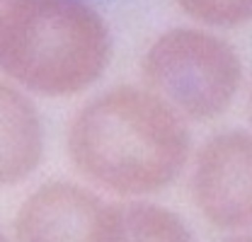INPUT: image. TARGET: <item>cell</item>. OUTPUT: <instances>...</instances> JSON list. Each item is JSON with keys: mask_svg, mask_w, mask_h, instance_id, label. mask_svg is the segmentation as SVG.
I'll return each mask as SVG.
<instances>
[{"mask_svg": "<svg viewBox=\"0 0 252 242\" xmlns=\"http://www.w3.org/2000/svg\"><path fill=\"white\" fill-rule=\"evenodd\" d=\"M65 148L73 167L93 184L122 196H148L187 167L189 131L148 88L122 85L78 109Z\"/></svg>", "mask_w": 252, "mask_h": 242, "instance_id": "obj_1", "label": "cell"}, {"mask_svg": "<svg viewBox=\"0 0 252 242\" xmlns=\"http://www.w3.org/2000/svg\"><path fill=\"white\" fill-rule=\"evenodd\" d=\"M109 60V27L85 0H17L0 31V70L36 94L88 90Z\"/></svg>", "mask_w": 252, "mask_h": 242, "instance_id": "obj_2", "label": "cell"}, {"mask_svg": "<svg viewBox=\"0 0 252 242\" xmlns=\"http://www.w3.org/2000/svg\"><path fill=\"white\" fill-rule=\"evenodd\" d=\"M141 78L143 88L185 121H211L233 104L243 83V63L219 34L175 27L146 49Z\"/></svg>", "mask_w": 252, "mask_h": 242, "instance_id": "obj_3", "label": "cell"}, {"mask_svg": "<svg viewBox=\"0 0 252 242\" xmlns=\"http://www.w3.org/2000/svg\"><path fill=\"white\" fill-rule=\"evenodd\" d=\"M191 196L201 215L220 230L252 228V136L223 131L194 160Z\"/></svg>", "mask_w": 252, "mask_h": 242, "instance_id": "obj_4", "label": "cell"}, {"mask_svg": "<svg viewBox=\"0 0 252 242\" xmlns=\"http://www.w3.org/2000/svg\"><path fill=\"white\" fill-rule=\"evenodd\" d=\"M109 204L85 186L49 182L15 215V242H104Z\"/></svg>", "mask_w": 252, "mask_h": 242, "instance_id": "obj_5", "label": "cell"}, {"mask_svg": "<svg viewBox=\"0 0 252 242\" xmlns=\"http://www.w3.org/2000/svg\"><path fill=\"white\" fill-rule=\"evenodd\" d=\"M44 126L22 90L0 83V186L17 184L39 167Z\"/></svg>", "mask_w": 252, "mask_h": 242, "instance_id": "obj_6", "label": "cell"}, {"mask_svg": "<svg viewBox=\"0 0 252 242\" xmlns=\"http://www.w3.org/2000/svg\"><path fill=\"white\" fill-rule=\"evenodd\" d=\"M104 242H194L180 215L146 201L109 206Z\"/></svg>", "mask_w": 252, "mask_h": 242, "instance_id": "obj_7", "label": "cell"}, {"mask_svg": "<svg viewBox=\"0 0 252 242\" xmlns=\"http://www.w3.org/2000/svg\"><path fill=\"white\" fill-rule=\"evenodd\" d=\"M194 22L209 27H240L252 20V0H175Z\"/></svg>", "mask_w": 252, "mask_h": 242, "instance_id": "obj_8", "label": "cell"}, {"mask_svg": "<svg viewBox=\"0 0 252 242\" xmlns=\"http://www.w3.org/2000/svg\"><path fill=\"white\" fill-rule=\"evenodd\" d=\"M15 2H17V0H0V31L5 27V22H7V17H10Z\"/></svg>", "mask_w": 252, "mask_h": 242, "instance_id": "obj_9", "label": "cell"}, {"mask_svg": "<svg viewBox=\"0 0 252 242\" xmlns=\"http://www.w3.org/2000/svg\"><path fill=\"white\" fill-rule=\"evenodd\" d=\"M223 242H252V235H238V238H228Z\"/></svg>", "mask_w": 252, "mask_h": 242, "instance_id": "obj_10", "label": "cell"}, {"mask_svg": "<svg viewBox=\"0 0 252 242\" xmlns=\"http://www.w3.org/2000/svg\"><path fill=\"white\" fill-rule=\"evenodd\" d=\"M248 112H250V121H252V88H250V97H248Z\"/></svg>", "mask_w": 252, "mask_h": 242, "instance_id": "obj_11", "label": "cell"}, {"mask_svg": "<svg viewBox=\"0 0 252 242\" xmlns=\"http://www.w3.org/2000/svg\"><path fill=\"white\" fill-rule=\"evenodd\" d=\"M0 242H10V240H7V238H5V235H2V233H0Z\"/></svg>", "mask_w": 252, "mask_h": 242, "instance_id": "obj_12", "label": "cell"}]
</instances>
